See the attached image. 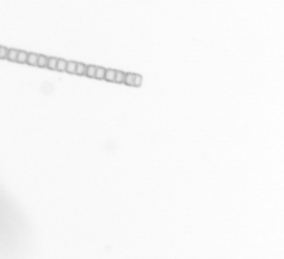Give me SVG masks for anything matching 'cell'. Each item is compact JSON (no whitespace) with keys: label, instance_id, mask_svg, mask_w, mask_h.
<instances>
[{"label":"cell","instance_id":"9c48e42d","mask_svg":"<svg viewBox=\"0 0 284 259\" xmlns=\"http://www.w3.org/2000/svg\"><path fill=\"white\" fill-rule=\"evenodd\" d=\"M65 67H67V61H64V60H57L56 69H58V71H65Z\"/></svg>","mask_w":284,"mask_h":259},{"label":"cell","instance_id":"9a60e30c","mask_svg":"<svg viewBox=\"0 0 284 259\" xmlns=\"http://www.w3.org/2000/svg\"><path fill=\"white\" fill-rule=\"evenodd\" d=\"M8 50L6 47H0V58H7Z\"/></svg>","mask_w":284,"mask_h":259},{"label":"cell","instance_id":"5bb4252c","mask_svg":"<svg viewBox=\"0 0 284 259\" xmlns=\"http://www.w3.org/2000/svg\"><path fill=\"white\" fill-rule=\"evenodd\" d=\"M141 82H143V78L140 75H135V79H133V86H140Z\"/></svg>","mask_w":284,"mask_h":259},{"label":"cell","instance_id":"277c9868","mask_svg":"<svg viewBox=\"0 0 284 259\" xmlns=\"http://www.w3.org/2000/svg\"><path fill=\"white\" fill-rule=\"evenodd\" d=\"M26 58H28V53L18 52V56H17V61L18 63H26Z\"/></svg>","mask_w":284,"mask_h":259},{"label":"cell","instance_id":"30bf717a","mask_svg":"<svg viewBox=\"0 0 284 259\" xmlns=\"http://www.w3.org/2000/svg\"><path fill=\"white\" fill-rule=\"evenodd\" d=\"M94 74H96V67H94V65H89V67H86V75L94 78Z\"/></svg>","mask_w":284,"mask_h":259},{"label":"cell","instance_id":"3957f363","mask_svg":"<svg viewBox=\"0 0 284 259\" xmlns=\"http://www.w3.org/2000/svg\"><path fill=\"white\" fill-rule=\"evenodd\" d=\"M75 68H76V63H74V61H69V63H67L65 71L68 72V74H75Z\"/></svg>","mask_w":284,"mask_h":259},{"label":"cell","instance_id":"52a82bcc","mask_svg":"<svg viewBox=\"0 0 284 259\" xmlns=\"http://www.w3.org/2000/svg\"><path fill=\"white\" fill-rule=\"evenodd\" d=\"M104 74H105V69H104V68H96V74H94V78H97V79H104Z\"/></svg>","mask_w":284,"mask_h":259},{"label":"cell","instance_id":"7a4b0ae2","mask_svg":"<svg viewBox=\"0 0 284 259\" xmlns=\"http://www.w3.org/2000/svg\"><path fill=\"white\" fill-rule=\"evenodd\" d=\"M38 54H33V53H31V54H28V58H26V63L31 65H36L38 64Z\"/></svg>","mask_w":284,"mask_h":259},{"label":"cell","instance_id":"5b68a950","mask_svg":"<svg viewBox=\"0 0 284 259\" xmlns=\"http://www.w3.org/2000/svg\"><path fill=\"white\" fill-rule=\"evenodd\" d=\"M124 80H125V74H124V72H121V71L115 72V79H114V82L124 83Z\"/></svg>","mask_w":284,"mask_h":259},{"label":"cell","instance_id":"7c38bea8","mask_svg":"<svg viewBox=\"0 0 284 259\" xmlns=\"http://www.w3.org/2000/svg\"><path fill=\"white\" fill-rule=\"evenodd\" d=\"M56 65H57V58H47V64H46V67L52 68V69H56Z\"/></svg>","mask_w":284,"mask_h":259},{"label":"cell","instance_id":"4fadbf2b","mask_svg":"<svg viewBox=\"0 0 284 259\" xmlns=\"http://www.w3.org/2000/svg\"><path fill=\"white\" fill-rule=\"evenodd\" d=\"M133 79H135V75H133V74H126V75H125L124 83H126V85H133Z\"/></svg>","mask_w":284,"mask_h":259},{"label":"cell","instance_id":"8992f818","mask_svg":"<svg viewBox=\"0 0 284 259\" xmlns=\"http://www.w3.org/2000/svg\"><path fill=\"white\" fill-rule=\"evenodd\" d=\"M17 56H18V50H8L7 58L10 61H17Z\"/></svg>","mask_w":284,"mask_h":259},{"label":"cell","instance_id":"8fae6325","mask_svg":"<svg viewBox=\"0 0 284 259\" xmlns=\"http://www.w3.org/2000/svg\"><path fill=\"white\" fill-rule=\"evenodd\" d=\"M46 64H47V57H44V56L38 57V64L36 65H39V67H46Z\"/></svg>","mask_w":284,"mask_h":259},{"label":"cell","instance_id":"ba28073f","mask_svg":"<svg viewBox=\"0 0 284 259\" xmlns=\"http://www.w3.org/2000/svg\"><path fill=\"white\" fill-rule=\"evenodd\" d=\"M75 74H78V75H83V74H86V67H85L83 64H76Z\"/></svg>","mask_w":284,"mask_h":259},{"label":"cell","instance_id":"6da1fadb","mask_svg":"<svg viewBox=\"0 0 284 259\" xmlns=\"http://www.w3.org/2000/svg\"><path fill=\"white\" fill-rule=\"evenodd\" d=\"M115 72L114 69H108V71H105L104 74V79L110 80V82H114V79H115Z\"/></svg>","mask_w":284,"mask_h":259}]
</instances>
